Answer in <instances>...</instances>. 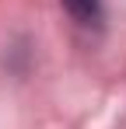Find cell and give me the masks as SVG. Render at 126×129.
Returning <instances> with one entry per match:
<instances>
[{"label":"cell","instance_id":"1","mask_svg":"<svg viewBox=\"0 0 126 129\" xmlns=\"http://www.w3.org/2000/svg\"><path fill=\"white\" fill-rule=\"evenodd\" d=\"M63 7L81 24H98L102 21V0H63Z\"/></svg>","mask_w":126,"mask_h":129}]
</instances>
